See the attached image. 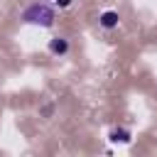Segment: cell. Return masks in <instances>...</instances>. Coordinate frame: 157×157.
Here are the masks:
<instances>
[{
    "label": "cell",
    "instance_id": "cell-1",
    "mask_svg": "<svg viewBox=\"0 0 157 157\" xmlns=\"http://www.w3.org/2000/svg\"><path fill=\"white\" fill-rule=\"evenodd\" d=\"M22 20L29 22V25H42V27H49L54 22V10L44 2H32L25 12H22Z\"/></svg>",
    "mask_w": 157,
    "mask_h": 157
},
{
    "label": "cell",
    "instance_id": "cell-2",
    "mask_svg": "<svg viewBox=\"0 0 157 157\" xmlns=\"http://www.w3.org/2000/svg\"><path fill=\"white\" fill-rule=\"evenodd\" d=\"M118 12H113V10H105V12H101V17H98V22L105 27V29H110V27H115L118 25Z\"/></svg>",
    "mask_w": 157,
    "mask_h": 157
},
{
    "label": "cell",
    "instance_id": "cell-3",
    "mask_svg": "<svg viewBox=\"0 0 157 157\" xmlns=\"http://www.w3.org/2000/svg\"><path fill=\"white\" fill-rule=\"evenodd\" d=\"M49 49H52L54 54H64V52L69 49V44H66V39H61V37H56V39H52V44H49Z\"/></svg>",
    "mask_w": 157,
    "mask_h": 157
},
{
    "label": "cell",
    "instance_id": "cell-4",
    "mask_svg": "<svg viewBox=\"0 0 157 157\" xmlns=\"http://www.w3.org/2000/svg\"><path fill=\"white\" fill-rule=\"evenodd\" d=\"M110 140L113 142H130V132L128 130H113L110 132Z\"/></svg>",
    "mask_w": 157,
    "mask_h": 157
},
{
    "label": "cell",
    "instance_id": "cell-5",
    "mask_svg": "<svg viewBox=\"0 0 157 157\" xmlns=\"http://www.w3.org/2000/svg\"><path fill=\"white\" fill-rule=\"evenodd\" d=\"M54 2H56L59 7H69V5H71V0H54Z\"/></svg>",
    "mask_w": 157,
    "mask_h": 157
}]
</instances>
